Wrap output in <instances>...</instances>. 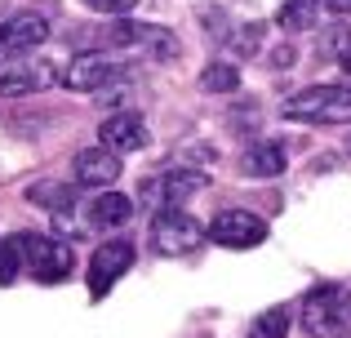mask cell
I'll return each mask as SVG.
<instances>
[{"mask_svg":"<svg viewBox=\"0 0 351 338\" xmlns=\"http://www.w3.org/2000/svg\"><path fill=\"white\" fill-rule=\"evenodd\" d=\"M298 321L311 338H347L351 334V289L334 285V280L307 289L298 307Z\"/></svg>","mask_w":351,"mask_h":338,"instance_id":"obj_1","label":"cell"},{"mask_svg":"<svg viewBox=\"0 0 351 338\" xmlns=\"http://www.w3.org/2000/svg\"><path fill=\"white\" fill-rule=\"evenodd\" d=\"M280 112L302 125H351V85H311L285 98Z\"/></svg>","mask_w":351,"mask_h":338,"instance_id":"obj_2","label":"cell"},{"mask_svg":"<svg viewBox=\"0 0 351 338\" xmlns=\"http://www.w3.org/2000/svg\"><path fill=\"white\" fill-rule=\"evenodd\" d=\"M14 245H18V254H23L27 271H32L36 280H45V285H58V280H67L71 267H76V250H71L67 241L23 232V236H14Z\"/></svg>","mask_w":351,"mask_h":338,"instance_id":"obj_3","label":"cell"},{"mask_svg":"<svg viewBox=\"0 0 351 338\" xmlns=\"http://www.w3.org/2000/svg\"><path fill=\"white\" fill-rule=\"evenodd\" d=\"M205 187V173L196 169H165V173H152V178H143V187H138V200H143L147 209H178L187 196H196V191Z\"/></svg>","mask_w":351,"mask_h":338,"instance_id":"obj_4","label":"cell"},{"mask_svg":"<svg viewBox=\"0 0 351 338\" xmlns=\"http://www.w3.org/2000/svg\"><path fill=\"white\" fill-rule=\"evenodd\" d=\"M107 40L120 45V49L143 53V58H156V62L178 58V40H173V32H165V27H156V23H116L112 32H107Z\"/></svg>","mask_w":351,"mask_h":338,"instance_id":"obj_5","label":"cell"},{"mask_svg":"<svg viewBox=\"0 0 351 338\" xmlns=\"http://www.w3.org/2000/svg\"><path fill=\"white\" fill-rule=\"evenodd\" d=\"M205 236H209V227H200L196 218L182 214V209H160V214L152 218L156 254H187V250H196Z\"/></svg>","mask_w":351,"mask_h":338,"instance_id":"obj_6","label":"cell"},{"mask_svg":"<svg viewBox=\"0 0 351 338\" xmlns=\"http://www.w3.org/2000/svg\"><path fill=\"white\" fill-rule=\"evenodd\" d=\"M209 236H214V245H227V250H254L267 241V223L249 209H223L209 223Z\"/></svg>","mask_w":351,"mask_h":338,"instance_id":"obj_7","label":"cell"},{"mask_svg":"<svg viewBox=\"0 0 351 338\" xmlns=\"http://www.w3.org/2000/svg\"><path fill=\"white\" fill-rule=\"evenodd\" d=\"M58 80L71 89V94H98V89H107L112 80H120V62L112 53H76L71 67L62 71Z\"/></svg>","mask_w":351,"mask_h":338,"instance_id":"obj_8","label":"cell"},{"mask_svg":"<svg viewBox=\"0 0 351 338\" xmlns=\"http://www.w3.org/2000/svg\"><path fill=\"white\" fill-rule=\"evenodd\" d=\"M49 40V18L36 14V9H23V14L5 18L0 23V58H18V53H32L36 45Z\"/></svg>","mask_w":351,"mask_h":338,"instance_id":"obj_9","label":"cell"},{"mask_svg":"<svg viewBox=\"0 0 351 338\" xmlns=\"http://www.w3.org/2000/svg\"><path fill=\"white\" fill-rule=\"evenodd\" d=\"M129 267H134V245H129V241H107V245H98L94 258H89V294L103 298Z\"/></svg>","mask_w":351,"mask_h":338,"instance_id":"obj_10","label":"cell"},{"mask_svg":"<svg viewBox=\"0 0 351 338\" xmlns=\"http://www.w3.org/2000/svg\"><path fill=\"white\" fill-rule=\"evenodd\" d=\"M71 178H76L80 187H112L120 178V156L107 147V143L85 147V152H76V160H71Z\"/></svg>","mask_w":351,"mask_h":338,"instance_id":"obj_11","label":"cell"},{"mask_svg":"<svg viewBox=\"0 0 351 338\" xmlns=\"http://www.w3.org/2000/svg\"><path fill=\"white\" fill-rule=\"evenodd\" d=\"M98 138H103L116 156H129V152H138L147 143V121L138 112H116V116H107V121H103Z\"/></svg>","mask_w":351,"mask_h":338,"instance_id":"obj_12","label":"cell"},{"mask_svg":"<svg viewBox=\"0 0 351 338\" xmlns=\"http://www.w3.org/2000/svg\"><path fill=\"white\" fill-rule=\"evenodd\" d=\"M49 85H53L49 62H18V67L0 71V98H27V94H40Z\"/></svg>","mask_w":351,"mask_h":338,"instance_id":"obj_13","label":"cell"},{"mask_svg":"<svg viewBox=\"0 0 351 338\" xmlns=\"http://www.w3.org/2000/svg\"><path fill=\"white\" fill-rule=\"evenodd\" d=\"M285 143L276 138H258L254 147L245 152V173L249 178H276V173H285Z\"/></svg>","mask_w":351,"mask_h":338,"instance_id":"obj_14","label":"cell"},{"mask_svg":"<svg viewBox=\"0 0 351 338\" xmlns=\"http://www.w3.org/2000/svg\"><path fill=\"white\" fill-rule=\"evenodd\" d=\"M134 218V205L120 191H103L98 200H89V223L94 227H125Z\"/></svg>","mask_w":351,"mask_h":338,"instance_id":"obj_15","label":"cell"},{"mask_svg":"<svg viewBox=\"0 0 351 338\" xmlns=\"http://www.w3.org/2000/svg\"><path fill=\"white\" fill-rule=\"evenodd\" d=\"M320 5H325V0H285V5L276 9V27H280V32H311V27L320 23Z\"/></svg>","mask_w":351,"mask_h":338,"instance_id":"obj_16","label":"cell"},{"mask_svg":"<svg viewBox=\"0 0 351 338\" xmlns=\"http://www.w3.org/2000/svg\"><path fill=\"white\" fill-rule=\"evenodd\" d=\"M27 200H36V205H49L53 214L62 218V209L76 205V191H71V182H36V187H27Z\"/></svg>","mask_w":351,"mask_h":338,"instance_id":"obj_17","label":"cell"},{"mask_svg":"<svg viewBox=\"0 0 351 338\" xmlns=\"http://www.w3.org/2000/svg\"><path fill=\"white\" fill-rule=\"evenodd\" d=\"M289 321H293L289 307H267L263 316H254V325H249L245 338H285L289 334Z\"/></svg>","mask_w":351,"mask_h":338,"instance_id":"obj_18","label":"cell"},{"mask_svg":"<svg viewBox=\"0 0 351 338\" xmlns=\"http://www.w3.org/2000/svg\"><path fill=\"white\" fill-rule=\"evenodd\" d=\"M200 89H209V94H236L240 89V71L232 62H209L205 71H200Z\"/></svg>","mask_w":351,"mask_h":338,"instance_id":"obj_19","label":"cell"},{"mask_svg":"<svg viewBox=\"0 0 351 338\" xmlns=\"http://www.w3.org/2000/svg\"><path fill=\"white\" fill-rule=\"evenodd\" d=\"M18 267H23V254H18L14 241H0V285H14Z\"/></svg>","mask_w":351,"mask_h":338,"instance_id":"obj_20","label":"cell"},{"mask_svg":"<svg viewBox=\"0 0 351 338\" xmlns=\"http://www.w3.org/2000/svg\"><path fill=\"white\" fill-rule=\"evenodd\" d=\"M94 14H129V9L138 5V0H85Z\"/></svg>","mask_w":351,"mask_h":338,"instance_id":"obj_21","label":"cell"},{"mask_svg":"<svg viewBox=\"0 0 351 338\" xmlns=\"http://www.w3.org/2000/svg\"><path fill=\"white\" fill-rule=\"evenodd\" d=\"M329 9H338V14H351V0H325Z\"/></svg>","mask_w":351,"mask_h":338,"instance_id":"obj_22","label":"cell"},{"mask_svg":"<svg viewBox=\"0 0 351 338\" xmlns=\"http://www.w3.org/2000/svg\"><path fill=\"white\" fill-rule=\"evenodd\" d=\"M343 71H347V76H351V53H343Z\"/></svg>","mask_w":351,"mask_h":338,"instance_id":"obj_23","label":"cell"}]
</instances>
